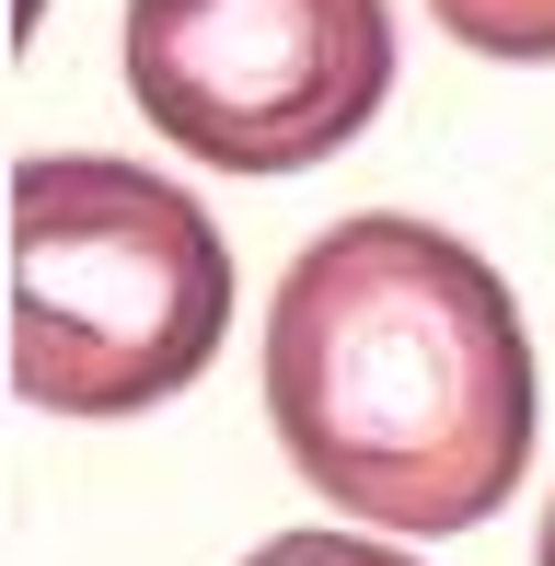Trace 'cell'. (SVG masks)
Instances as JSON below:
<instances>
[{
  "label": "cell",
  "mask_w": 555,
  "mask_h": 566,
  "mask_svg": "<svg viewBox=\"0 0 555 566\" xmlns=\"http://www.w3.org/2000/svg\"><path fill=\"white\" fill-rule=\"evenodd\" d=\"M128 93L220 174H301L394 93L383 0H128Z\"/></svg>",
  "instance_id": "3"
},
{
  "label": "cell",
  "mask_w": 555,
  "mask_h": 566,
  "mask_svg": "<svg viewBox=\"0 0 555 566\" xmlns=\"http://www.w3.org/2000/svg\"><path fill=\"white\" fill-rule=\"evenodd\" d=\"M533 566H555V509H544V555H533Z\"/></svg>",
  "instance_id": "6"
},
{
  "label": "cell",
  "mask_w": 555,
  "mask_h": 566,
  "mask_svg": "<svg viewBox=\"0 0 555 566\" xmlns=\"http://www.w3.org/2000/svg\"><path fill=\"white\" fill-rule=\"evenodd\" d=\"M428 12L486 59H555V0H428Z\"/></svg>",
  "instance_id": "4"
},
{
  "label": "cell",
  "mask_w": 555,
  "mask_h": 566,
  "mask_svg": "<svg viewBox=\"0 0 555 566\" xmlns=\"http://www.w3.org/2000/svg\"><path fill=\"white\" fill-rule=\"evenodd\" d=\"M266 417L313 497L383 532H474L533 462L521 301L474 243L359 209L266 301Z\"/></svg>",
  "instance_id": "1"
},
{
  "label": "cell",
  "mask_w": 555,
  "mask_h": 566,
  "mask_svg": "<svg viewBox=\"0 0 555 566\" xmlns=\"http://www.w3.org/2000/svg\"><path fill=\"white\" fill-rule=\"evenodd\" d=\"M243 566H417L394 544H359V532H278V544H255Z\"/></svg>",
  "instance_id": "5"
},
{
  "label": "cell",
  "mask_w": 555,
  "mask_h": 566,
  "mask_svg": "<svg viewBox=\"0 0 555 566\" xmlns=\"http://www.w3.org/2000/svg\"><path fill=\"white\" fill-rule=\"evenodd\" d=\"M232 324V254L150 163L59 150L12 174V381L46 417H139L186 394Z\"/></svg>",
  "instance_id": "2"
}]
</instances>
